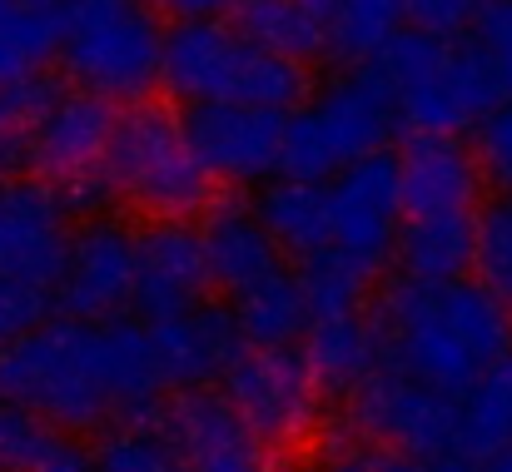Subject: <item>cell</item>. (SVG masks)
I'll return each mask as SVG.
<instances>
[{"label":"cell","mask_w":512,"mask_h":472,"mask_svg":"<svg viewBox=\"0 0 512 472\" xmlns=\"http://www.w3.org/2000/svg\"><path fill=\"white\" fill-rule=\"evenodd\" d=\"M165 388L155 328L120 318H50L0 353V403H15L60 433H90L110 418L150 413L165 403Z\"/></svg>","instance_id":"obj_1"},{"label":"cell","mask_w":512,"mask_h":472,"mask_svg":"<svg viewBox=\"0 0 512 472\" xmlns=\"http://www.w3.org/2000/svg\"><path fill=\"white\" fill-rule=\"evenodd\" d=\"M378 363H393L463 398L493 363L512 353V309L488 284L393 279L378 299Z\"/></svg>","instance_id":"obj_2"},{"label":"cell","mask_w":512,"mask_h":472,"mask_svg":"<svg viewBox=\"0 0 512 472\" xmlns=\"http://www.w3.org/2000/svg\"><path fill=\"white\" fill-rule=\"evenodd\" d=\"M165 90L184 105H264L294 115L309 100V60L279 55L224 20H174Z\"/></svg>","instance_id":"obj_3"},{"label":"cell","mask_w":512,"mask_h":472,"mask_svg":"<svg viewBox=\"0 0 512 472\" xmlns=\"http://www.w3.org/2000/svg\"><path fill=\"white\" fill-rule=\"evenodd\" d=\"M165 25L145 0H70L65 5V75L100 100L140 105L165 85Z\"/></svg>","instance_id":"obj_4"},{"label":"cell","mask_w":512,"mask_h":472,"mask_svg":"<svg viewBox=\"0 0 512 472\" xmlns=\"http://www.w3.org/2000/svg\"><path fill=\"white\" fill-rule=\"evenodd\" d=\"M105 174L115 194L150 219H189L209 204V169L194 155L184 120L160 105H135L120 115Z\"/></svg>","instance_id":"obj_5"},{"label":"cell","mask_w":512,"mask_h":472,"mask_svg":"<svg viewBox=\"0 0 512 472\" xmlns=\"http://www.w3.org/2000/svg\"><path fill=\"white\" fill-rule=\"evenodd\" d=\"M398 125V100L383 80H373L363 65L334 80L314 100H304L289 115L284 140V174L294 179H334L353 159L378 155Z\"/></svg>","instance_id":"obj_6"},{"label":"cell","mask_w":512,"mask_h":472,"mask_svg":"<svg viewBox=\"0 0 512 472\" xmlns=\"http://www.w3.org/2000/svg\"><path fill=\"white\" fill-rule=\"evenodd\" d=\"M348 423L358 438H373L408 458H448L463 438V398L378 363L353 393H348Z\"/></svg>","instance_id":"obj_7"},{"label":"cell","mask_w":512,"mask_h":472,"mask_svg":"<svg viewBox=\"0 0 512 472\" xmlns=\"http://www.w3.org/2000/svg\"><path fill=\"white\" fill-rule=\"evenodd\" d=\"M329 214H334V249H343L368 279L398 254L403 234V164L378 150L353 159L329 179Z\"/></svg>","instance_id":"obj_8"},{"label":"cell","mask_w":512,"mask_h":472,"mask_svg":"<svg viewBox=\"0 0 512 472\" xmlns=\"http://www.w3.org/2000/svg\"><path fill=\"white\" fill-rule=\"evenodd\" d=\"M135 279H140V229L100 214L75 229L55 299L70 318L110 323L125 304H135Z\"/></svg>","instance_id":"obj_9"},{"label":"cell","mask_w":512,"mask_h":472,"mask_svg":"<svg viewBox=\"0 0 512 472\" xmlns=\"http://www.w3.org/2000/svg\"><path fill=\"white\" fill-rule=\"evenodd\" d=\"M189 145L209 179L224 184H264L284 174L289 115L264 105H189L184 115Z\"/></svg>","instance_id":"obj_10"},{"label":"cell","mask_w":512,"mask_h":472,"mask_svg":"<svg viewBox=\"0 0 512 472\" xmlns=\"http://www.w3.org/2000/svg\"><path fill=\"white\" fill-rule=\"evenodd\" d=\"M314 393L319 383L294 348H244L224 373V398L269 448L304 438V428L314 423Z\"/></svg>","instance_id":"obj_11"},{"label":"cell","mask_w":512,"mask_h":472,"mask_svg":"<svg viewBox=\"0 0 512 472\" xmlns=\"http://www.w3.org/2000/svg\"><path fill=\"white\" fill-rule=\"evenodd\" d=\"M70 239V209L50 179H0V274L60 284Z\"/></svg>","instance_id":"obj_12"},{"label":"cell","mask_w":512,"mask_h":472,"mask_svg":"<svg viewBox=\"0 0 512 472\" xmlns=\"http://www.w3.org/2000/svg\"><path fill=\"white\" fill-rule=\"evenodd\" d=\"M209 254L204 234L189 219H150L140 229V279H135V309L150 323L179 318L204 304L209 294Z\"/></svg>","instance_id":"obj_13"},{"label":"cell","mask_w":512,"mask_h":472,"mask_svg":"<svg viewBox=\"0 0 512 472\" xmlns=\"http://www.w3.org/2000/svg\"><path fill=\"white\" fill-rule=\"evenodd\" d=\"M179 472H269V443L219 393L184 388L170 403Z\"/></svg>","instance_id":"obj_14"},{"label":"cell","mask_w":512,"mask_h":472,"mask_svg":"<svg viewBox=\"0 0 512 472\" xmlns=\"http://www.w3.org/2000/svg\"><path fill=\"white\" fill-rule=\"evenodd\" d=\"M120 115L110 110V100L90 95V90H65L25 135H30V169L50 184L75 179L100 169L110 155Z\"/></svg>","instance_id":"obj_15"},{"label":"cell","mask_w":512,"mask_h":472,"mask_svg":"<svg viewBox=\"0 0 512 472\" xmlns=\"http://www.w3.org/2000/svg\"><path fill=\"white\" fill-rule=\"evenodd\" d=\"M150 328H155V348H160V368H165L170 388H204V383L224 378L239 363V353L249 348L234 309L209 304V299L189 314L150 323Z\"/></svg>","instance_id":"obj_16"},{"label":"cell","mask_w":512,"mask_h":472,"mask_svg":"<svg viewBox=\"0 0 512 472\" xmlns=\"http://www.w3.org/2000/svg\"><path fill=\"white\" fill-rule=\"evenodd\" d=\"M403 164V209L413 214H458L473 209L483 189V164L458 135H413Z\"/></svg>","instance_id":"obj_17"},{"label":"cell","mask_w":512,"mask_h":472,"mask_svg":"<svg viewBox=\"0 0 512 472\" xmlns=\"http://www.w3.org/2000/svg\"><path fill=\"white\" fill-rule=\"evenodd\" d=\"M199 234H204V254H209V279L229 299H239L244 289H254V284H264L269 274L284 269V249L274 244L264 219L254 209H244V204L209 209Z\"/></svg>","instance_id":"obj_18"},{"label":"cell","mask_w":512,"mask_h":472,"mask_svg":"<svg viewBox=\"0 0 512 472\" xmlns=\"http://www.w3.org/2000/svg\"><path fill=\"white\" fill-rule=\"evenodd\" d=\"M398 264L418 284H458L478 269V219L458 214H413L398 234Z\"/></svg>","instance_id":"obj_19"},{"label":"cell","mask_w":512,"mask_h":472,"mask_svg":"<svg viewBox=\"0 0 512 472\" xmlns=\"http://www.w3.org/2000/svg\"><path fill=\"white\" fill-rule=\"evenodd\" d=\"M254 214L264 219V229L274 234V244L284 254L314 259L324 249H334V214H329V189L319 179H269L264 194L254 199Z\"/></svg>","instance_id":"obj_20"},{"label":"cell","mask_w":512,"mask_h":472,"mask_svg":"<svg viewBox=\"0 0 512 472\" xmlns=\"http://www.w3.org/2000/svg\"><path fill=\"white\" fill-rule=\"evenodd\" d=\"M304 363L319 393H353L378 368V328L358 314L314 318L304 333Z\"/></svg>","instance_id":"obj_21"},{"label":"cell","mask_w":512,"mask_h":472,"mask_svg":"<svg viewBox=\"0 0 512 472\" xmlns=\"http://www.w3.org/2000/svg\"><path fill=\"white\" fill-rule=\"evenodd\" d=\"M234 318H239V333H244L249 348H294L309 333L314 309H309L304 279L279 269V274H269L264 284H254L234 299Z\"/></svg>","instance_id":"obj_22"},{"label":"cell","mask_w":512,"mask_h":472,"mask_svg":"<svg viewBox=\"0 0 512 472\" xmlns=\"http://www.w3.org/2000/svg\"><path fill=\"white\" fill-rule=\"evenodd\" d=\"M95 468L100 472H179V448L170 438V403L120 418L95 438Z\"/></svg>","instance_id":"obj_23"},{"label":"cell","mask_w":512,"mask_h":472,"mask_svg":"<svg viewBox=\"0 0 512 472\" xmlns=\"http://www.w3.org/2000/svg\"><path fill=\"white\" fill-rule=\"evenodd\" d=\"M60 45H65V10L40 0L10 5L0 15V90L40 75Z\"/></svg>","instance_id":"obj_24"},{"label":"cell","mask_w":512,"mask_h":472,"mask_svg":"<svg viewBox=\"0 0 512 472\" xmlns=\"http://www.w3.org/2000/svg\"><path fill=\"white\" fill-rule=\"evenodd\" d=\"M503 448H512V353L463 393V438H458V453L478 463H488Z\"/></svg>","instance_id":"obj_25"},{"label":"cell","mask_w":512,"mask_h":472,"mask_svg":"<svg viewBox=\"0 0 512 472\" xmlns=\"http://www.w3.org/2000/svg\"><path fill=\"white\" fill-rule=\"evenodd\" d=\"M239 30L279 55L294 60H314L329 50V20H319L314 10H304L299 0H239Z\"/></svg>","instance_id":"obj_26"},{"label":"cell","mask_w":512,"mask_h":472,"mask_svg":"<svg viewBox=\"0 0 512 472\" xmlns=\"http://www.w3.org/2000/svg\"><path fill=\"white\" fill-rule=\"evenodd\" d=\"M408 25V0H339L329 55L343 65H368Z\"/></svg>","instance_id":"obj_27"},{"label":"cell","mask_w":512,"mask_h":472,"mask_svg":"<svg viewBox=\"0 0 512 472\" xmlns=\"http://www.w3.org/2000/svg\"><path fill=\"white\" fill-rule=\"evenodd\" d=\"M448 55H453V45H448L443 35H433V30H423V25H403L363 70H368L373 80H383V85L393 90V100H398V95H408L413 85L443 75V70H448Z\"/></svg>","instance_id":"obj_28"},{"label":"cell","mask_w":512,"mask_h":472,"mask_svg":"<svg viewBox=\"0 0 512 472\" xmlns=\"http://www.w3.org/2000/svg\"><path fill=\"white\" fill-rule=\"evenodd\" d=\"M299 279H304V294H309L314 318H339V314H358V309H363L368 274H363L343 249H324V254L304 259Z\"/></svg>","instance_id":"obj_29"},{"label":"cell","mask_w":512,"mask_h":472,"mask_svg":"<svg viewBox=\"0 0 512 472\" xmlns=\"http://www.w3.org/2000/svg\"><path fill=\"white\" fill-rule=\"evenodd\" d=\"M398 125H408L413 135H458L463 125H473V115L443 70V75L413 85L408 95H398Z\"/></svg>","instance_id":"obj_30"},{"label":"cell","mask_w":512,"mask_h":472,"mask_svg":"<svg viewBox=\"0 0 512 472\" xmlns=\"http://www.w3.org/2000/svg\"><path fill=\"white\" fill-rule=\"evenodd\" d=\"M478 284H488L512 309V194L478 214Z\"/></svg>","instance_id":"obj_31"},{"label":"cell","mask_w":512,"mask_h":472,"mask_svg":"<svg viewBox=\"0 0 512 472\" xmlns=\"http://www.w3.org/2000/svg\"><path fill=\"white\" fill-rule=\"evenodd\" d=\"M50 323V284L0 274V353Z\"/></svg>","instance_id":"obj_32"},{"label":"cell","mask_w":512,"mask_h":472,"mask_svg":"<svg viewBox=\"0 0 512 472\" xmlns=\"http://www.w3.org/2000/svg\"><path fill=\"white\" fill-rule=\"evenodd\" d=\"M473 155L483 164V179L498 184L503 194H512V100L498 105L488 120H478V145Z\"/></svg>","instance_id":"obj_33"},{"label":"cell","mask_w":512,"mask_h":472,"mask_svg":"<svg viewBox=\"0 0 512 472\" xmlns=\"http://www.w3.org/2000/svg\"><path fill=\"white\" fill-rule=\"evenodd\" d=\"M483 10H488V0H408V25H423L443 40H458L468 25H478Z\"/></svg>","instance_id":"obj_34"},{"label":"cell","mask_w":512,"mask_h":472,"mask_svg":"<svg viewBox=\"0 0 512 472\" xmlns=\"http://www.w3.org/2000/svg\"><path fill=\"white\" fill-rule=\"evenodd\" d=\"M473 40L493 55V65L503 70V80L512 90V0H488V10L473 25Z\"/></svg>","instance_id":"obj_35"},{"label":"cell","mask_w":512,"mask_h":472,"mask_svg":"<svg viewBox=\"0 0 512 472\" xmlns=\"http://www.w3.org/2000/svg\"><path fill=\"white\" fill-rule=\"evenodd\" d=\"M20 472H100V468H95V448H80L75 438H65V433L55 428V433L45 438V448Z\"/></svg>","instance_id":"obj_36"},{"label":"cell","mask_w":512,"mask_h":472,"mask_svg":"<svg viewBox=\"0 0 512 472\" xmlns=\"http://www.w3.org/2000/svg\"><path fill=\"white\" fill-rule=\"evenodd\" d=\"M174 20H219L224 10H239V0H165Z\"/></svg>","instance_id":"obj_37"},{"label":"cell","mask_w":512,"mask_h":472,"mask_svg":"<svg viewBox=\"0 0 512 472\" xmlns=\"http://www.w3.org/2000/svg\"><path fill=\"white\" fill-rule=\"evenodd\" d=\"M368 468L373 472H423L428 458H408V453H393V448H368Z\"/></svg>","instance_id":"obj_38"},{"label":"cell","mask_w":512,"mask_h":472,"mask_svg":"<svg viewBox=\"0 0 512 472\" xmlns=\"http://www.w3.org/2000/svg\"><path fill=\"white\" fill-rule=\"evenodd\" d=\"M314 472H373L368 468V453H329L324 463H314Z\"/></svg>","instance_id":"obj_39"},{"label":"cell","mask_w":512,"mask_h":472,"mask_svg":"<svg viewBox=\"0 0 512 472\" xmlns=\"http://www.w3.org/2000/svg\"><path fill=\"white\" fill-rule=\"evenodd\" d=\"M483 472H512V448H503V453H493V458L483 463Z\"/></svg>","instance_id":"obj_40"},{"label":"cell","mask_w":512,"mask_h":472,"mask_svg":"<svg viewBox=\"0 0 512 472\" xmlns=\"http://www.w3.org/2000/svg\"><path fill=\"white\" fill-rule=\"evenodd\" d=\"M10 5H15V0H0V15H5V10H10Z\"/></svg>","instance_id":"obj_41"},{"label":"cell","mask_w":512,"mask_h":472,"mask_svg":"<svg viewBox=\"0 0 512 472\" xmlns=\"http://www.w3.org/2000/svg\"><path fill=\"white\" fill-rule=\"evenodd\" d=\"M40 5H55V0H40Z\"/></svg>","instance_id":"obj_42"},{"label":"cell","mask_w":512,"mask_h":472,"mask_svg":"<svg viewBox=\"0 0 512 472\" xmlns=\"http://www.w3.org/2000/svg\"><path fill=\"white\" fill-rule=\"evenodd\" d=\"M0 472H10V468H5V463H0Z\"/></svg>","instance_id":"obj_43"},{"label":"cell","mask_w":512,"mask_h":472,"mask_svg":"<svg viewBox=\"0 0 512 472\" xmlns=\"http://www.w3.org/2000/svg\"><path fill=\"white\" fill-rule=\"evenodd\" d=\"M0 413H5V403H0Z\"/></svg>","instance_id":"obj_44"}]
</instances>
